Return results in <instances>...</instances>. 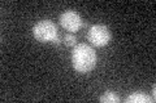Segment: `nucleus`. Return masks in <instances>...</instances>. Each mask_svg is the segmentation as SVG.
Here are the masks:
<instances>
[{
	"label": "nucleus",
	"instance_id": "obj_7",
	"mask_svg": "<svg viewBox=\"0 0 156 103\" xmlns=\"http://www.w3.org/2000/svg\"><path fill=\"white\" fill-rule=\"evenodd\" d=\"M76 41H77V39H76L74 35H66L65 36V44L68 47H70V45L76 47Z\"/></svg>",
	"mask_w": 156,
	"mask_h": 103
},
{
	"label": "nucleus",
	"instance_id": "obj_6",
	"mask_svg": "<svg viewBox=\"0 0 156 103\" xmlns=\"http://www.w3.org/2000/svg\"><path fill=\"white\" fill-rule=\"evenodd\" d=\"M120 98L116 95V93L113 92H105L103 95L100 97V102H107V103H116L119 102Z\"/></svg>",
	"mask_w": 156,
	"mask_h": 103
},
{
	"label": "nucleus",
	"instance_id": "obj_3",
	"mask_svg": "<svg viewBox=\"0 0 156 103\" xmlns=\"http://www.w3.org/2000/svg\"><path fill=\"white\" fill-rule=\"evenodd\" d=\"M87 37H89V41H91V44L94 45L104 47L111 41L112 35L109 28L104 24H94L87 34Z\"/></svg>",
	"mask_w": 156,
	"mask_h": 103
},
{
	"label": "nucleus",
	"instance_id": "obj_4",
	"mask_svg": "<svg viewBox=\"0 0 156 103\" xmlns=\"http://www.w3.org/2000/svg\"><path fill=\"white\" fill-rule=\"evenodd\" d=\"M60 24L68 31H78L82 27V18L74 11H66L60 16Z\"/></svg>",
	"mask_w": 156,
	"mask_h": 103
},
{
	"label": "nucleus",
	"instance_id": "obj_5",
	"mask_svg": "<svg viewBox=\"0 0 156 103\" xmlns=\"http://www.w3.org/2000/svg\"><path fill=\"white\" fill-rule=\"evenodd\" d=\"M151 101L152 99H151L148 95H146L144 93H142V92H135V93L130 94L125 99L126 103H146V102H151Z\"/></svg>",
	"mask_w": 156,
	"mask_h": 103
},
{
	"label": "nucleus",
	"instance_id": "obj_1",
	"mask_svg": "<svg viewBox=\"0 0 156 103\" xmlns=\"http://www.w3.org/2000/svg\"><path fill=\"white\" fill-rule=\"evenodd\" d=\"M72 63L74 70L86 73L90 72L95 67L96 63V53L87 44H78L74 47L72 53Z\"/></svg>",
	"mask_w": 156,
	"mask_h": 103
},
{
	"label": "nucleus",
	"instance_id": "obj_2",
	"mask_svg": "<svg viewBox=\"0 0 156 103\" xmlns=\"http://www.w3.org/2000/svg\"><path fill=\"white\" fill-rule=\"evenodd\" d=\"M34 37L38 41L42 43H57L58 44V36H57V27L50 19H42L35 26L33 27Z\"/></svg>",
	"mask_w": 156,
	"mask_h": 103
}]
</instances>
